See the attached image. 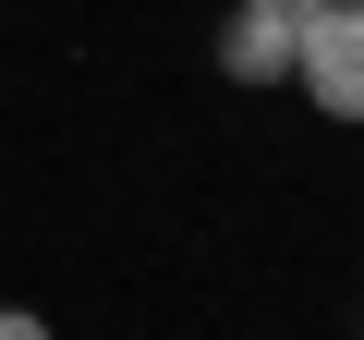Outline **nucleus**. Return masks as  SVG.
I'll list each match as a JSON object with an SVG mask.
<instances>
[{
    "mask_svg": "<svg viewBox=\"0 0 364 340\" xmlns=\"http://www.w3.org/2000/svg\"><path fill=\"white\" fill-rule=\"evenodd\" d=\"M291 85L364 134V0H316L304 13V49H291Z\"/></svg>",
    "mask_w": 364,
    "mask_h": 340,
    "instance_id": "f257e3e1",
    "label": "nucleus"
},
{
    "mask_svg": "<svg viewBox=\"0 0 364 340\" xmlns=\"http://www.w3.org/2000/svg\"><path fill=\"white\" fill-rule=\"evenodd\" d=\"M304 13H316V0H231V25H219V73H231V85H291Z\"/></svg>",
    "mask_w": 364,
    "mask_h": 340,
    "instance_id": "f03ea898",
    "label": "nucleus"
},
{
    "mask_svg": "<svg viewBox=\"0 0 364 340\" xmlns=\"http://www.w3.org/2000/svg\"><path fill=\"white\" fill-rule=\"evenodd\" d=\"M0 340H49V316L37 304H0Z\"/></svg>",
    "mask_w": 364,
    "mask_h": 340,
    "instance_id": "7ed1b4c3",
    "label": "nucleus"
}]
</instances>
